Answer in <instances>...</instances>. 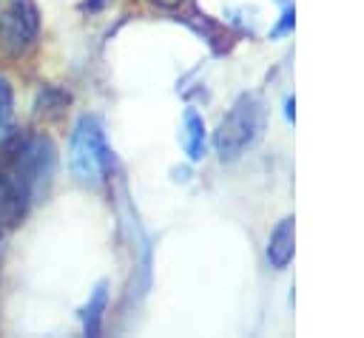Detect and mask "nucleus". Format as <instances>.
I'll list each match as a JSON object with an SVG mask.
<instances>
[{"label":"nucleus","instance_id":"nucleus-1","mask_svg":"<svg viewBox=\"0 0 364 338\" xmlns=\"http://www.w3.org/2000/svg\"><path fill=\"white\" fill-rule=\"evenodd\" d=\"M111 165L114 162H111V151H108L100 119L91 114L80 116L71 131V142H68V168L74 179L97 187L108 179Z\"/></svg>","mask_w":364,"mask_h":338},{"label":"nucleus","instance_id":"nucleus-2","mask_svg":"<svg viewBox=\"0 0 364 338\" xmlns=\"http://www.w3.org/2000/svg\"><path fill=\"white\" fill-rule=\"evenodd\" d=\"M262 131H264L262 99L256 94H242L213 133V145H216L219 159H225V162L239 159L250 145H256Z\"/></svg>","mask_w":364,"mask_h":338},{"label":"nucleus","instance_id":"nucleus-3","mask_svg":"<svg viewBox=\"0 0 364 338\" xmlns=\"http://www.w3.org/2000/svg\"><path fill=\"white\" fill-rule=\"evenodd\" d=\"M40 28V14L31 0H0V48L9 57L26 54Z\"/></svg>","mask_w":364,"mask_h":338},{"label":"nucleus","instance_id":"nucleus-4","mask_svg":"<svg viewBox=\"0 0 364 338\" xmlns=\"http://www.w3.org/2000/svg\"><path fill=\"white\" fill-rule=\"evenodd\" d=\"M28 202H31V193H28L23 173L3 153L0 156V239L23 222Z\"/></svg>","mask_w":364,"mask_h":338},{"label":"nucleus","instance_id":"nucleus-5","mask_svg":"<svg viewBox=\"0 0 364 338\" xmlns=\"http://www.w3.org/2000/svg\"><path fill=\"white\" fill-rule=\"evenodd\" d=\"M293 258V219H282L279 227L270 233V241H267V261L282 270L287 267V261Z\"/></svg>","mask_w":364,"mask_h":338},{"label":"nucleus","instance_id":"nucleus-6","mask_svg":"<svg viewBox=\"0 0 364 338\" xmlns=\"http://www.w3.org/2000/svg\"><path fill=\"white\" fill-rule=\"evenodd\" d=\"M105 304H108V284L100 281L94 287V293L88 295V304L82 307V329H85V335H100Z\"/></svg>","mask_w":364,"mask_h":338},{"label":"nucleus","instance_id":"nucleus-7","mask_svg":"<svg viewBox=\"0 0 364 338\" xmlns=\"http://www.w3.org/2000/svg\"><path fill=\"white\" fill-rule=\"evenodd\" d=\"M185 151L193 162L205 156V122L193 108L185 111Z\"/></svg>","mask_w":364,"mask_h":338},{"label":"nucleus","instance_id":"nucleus-8","mask_svg":"<svg viewBox=\"0 0 364 338\" xmlns=\"http://www.w3.org/2000/svg\"><path fill=\"white\" fill-rule=\"evenodd\" d=\"M65 102H68V94H63V91H57V88H43L40 91V99H37V111L43 114V116H57L63 108H65Z\"/></svg>","mask_w":364,"mask_h":338},{"label":"nucleus","instance_id":"nucleus-9","mask_svg":"<svg viewBox=\"0 0 364 338\" xmlns=\"http://www.w3.org/2000/svg\"><path fill=\"white\" fill-rule=\"evenodd\" d=\"M11 119V85L0 77V128H6Z\"/></svg>","mask_w":364,"mask_h":338},{"label":"nucleus","instance_id":"nucleus-10","mask_svg":"<svg viewBox=\"0 0 364 338\" xmlns=\"http://www.w3.org/2000/svg\"><path fill=\"white\" fill-rule=\"evenodd\" d=\"M154 3H159V6H176L179 0H154Z\"/></svg>","mask_w":364,"mask_h":338}]
</instances>
